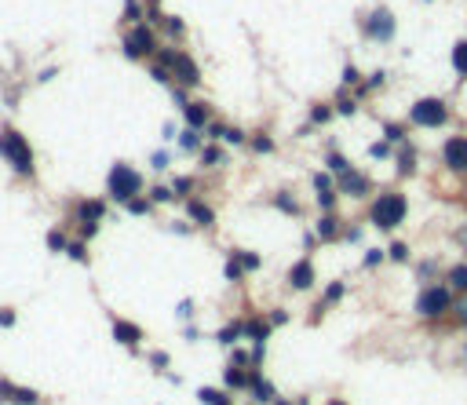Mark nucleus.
I'll return each instance as SVG.
<instances>
[{"mask_svg":"<svg viewBox=\"0 0 467 405\" xmlns=\"http://www.w3.org/2000/svg\"><path fill=\"white\" fill-rule=\"evenodd\" d=\"M0 154H4V161L15 168L18 176H33V150H30V143L18 132H11V128L0 132Z\"/></svg>","mask_w":467,"mask_h":405,"instance_id":"obj_1","label":"nucleus"},{"mask_svg":"<svg viewBox=\"0 0 467 405\" xmlns=\"http://www.w3.org/2000/svg\"><path fill=\"white\" fill-rule=\"evenodd\" d=\"M406 212H409L406 194H384V198L372 201L369 219H372V226H380V230H394L401 219H406Z\"/></svg>","mask_w":467,"mask_h":405,"instance_id":"obj_2","label":"nucleus"},{"mask_svg":"<svg viewBox=\"0 0 467 405\" xmlns=\"http://www.w3.org/2000/svg\"><path fill=\"white\" fill-rule=\"evenodd\" d=\"M106 190H110V198H114V201H124V205H128L132 198H139L142 176L135 172L132 164H114V168H110V176H106Z\"/></svg>","mask_w":467,"mask_h":405,"instance_id":"obj_3","label":"nucleus"},{"mask_svg":"<svg viewBox=\"0 0 467 405\" xmlns=\"http://www.w3.org/2000/svg\"><path fill=\"white\" fill-rule=\"evenodd\" d=\"M453 310V289L449 285H427L416 296V314L420 318H442Z\"/></svg>","mask_w":467,"mask_h":405,"instance_id":"obj_4","label":"nucleus"},{"mask_svg":"<svg viewBox=\"0 0 467 405\" xmlns=\"http://www.w3.org/2000/svg\"><path fill=\"white\" fill-rule=\"evenodd\" d=\"M445 121H449V106L442 99H420L413 106V124H420V128H442Z\"/></svg>","mask_w":467,"mask_h":405,"instance_id":"obj_5","label":"nucleus"},{"mask_svg":"<svg viewBox=\"0 0 467 405\" xmlns=\"http://www.w3.org/2000/svg\"><path fill=\"white\" fill-rule=\"evenodd\" d=\"M161 66H168V70H176L179 73V80L183 84H198L201 77H198V66H194V62H190L186 55H179V52H161Z\"/></svg>","mask_w":467,"mask_h":405,"instance_id":"obj_6","label":"nucleus"},{"mask_svg":"<svg viewBox=\"0 0 467 405\" xmlns=\"http://www.w3.org/2000/svg\"><path fill=\"white\" fill-rule=\"evenodd\" d=\"M442 161L453 168V172H467V139L463 135H453L449 143L442 146Z\"/></svg>","mask_w":467,"mask_h":405,"instance_id":"obj_7","label":"nucleus"},{"mask_svg":"<svg viewBox=\"0 0 467 405\" xmlns=\"http://www.w3.org/2000/svg\"><path fill=\"white\" fill-rule=\"evenodd\" d=\"M0 398L11 401V405H40V391H30V387H18L11 380H0Z\"/></svg>","mask_w":467,"mask_h":405,"instance_id":"obj_8","label":"nucleus"},{"mask_svg":"<svg viewBox=\"0 0 467 405\" xmlns=\"http://www.w3.org/2000/svg\"><path fill=\"white\" fill-rule=\"evenodd\" d=\"M369 186H372V183H369V176L354 172V168L336 179V190H339V194H351V198H365V194H369Z\"/></svg>","mask_w":467,"mask_h":405,"instance_id":"obj_9","label":"nucleus"},{"mask_svg":"<svg viewBox=\"0 0 467 405\" xmlns=\"http://www.w3.org/2000/svg\"><path fill=\"white\" fill-rule=\"evenodd\" d=\"M150 48H154V37H150V30H142V26H135L128 33V40H124V55H128V59H139Z\"/></svg>","mask_w":467,"mask_h":405,"instance_id":"obj_10","label":"nucleus"},{"mask_svg":"<svg viewBox=\"0 0 467 405\" xmlns=\"http://www.w3.org/2000/svg\"><path fill=\"white\" fill-rule=\"evenodd\" d=\"M365 33L376 37V40H391L394 37V18L387 11H376L372 18H365Z\"/></svg>","mask_w":467,"mask_h":405,"instance_id":"obj_11","label":"nucleus"},{"mask_svg":"<svg viewBox=\"0 0 467 405\" xmlns=\"http://www.w3.org/2000/svg\"><path fill=\"white\" fill-rule=\"evenodd\" d=\"M289 285L296 289V292H307L310 285H314V263L310 260H300L292 270H289Z\"/></svg>","mask_w":467,"mask_h":405,"instance_id":"obj_12","label":"nucleus"},{"mask_svg":"<svg viewBox=\"0 0 467 405\" xmlns=\"http://www.w3.org/2000/svg\"><path fill=\"white\" fill-rule=\"evenodd\" d=\"M114 339H117V344H124V347H135L139 339H142V329L135 322H124V318H117V322H114Z\"/></svg>","mask_w":467,"mask_h":405,"instance_id":"obj_13","label":"nucleus"},{"mask_svg":"<svg viewBox=\"0 0 467 405\" xmlns=\"http://www.w3.org/2000/svg\"><path fill=\"white\" fill-rule=\"evenodd\" d=\"M248 394L256 398V401H274V398H278V391L270 387V380L260 376V373H252V376H248Z\"/></svg>","mask_w":467,"mask_h":405,"instance_id":"obj_14","label":"nucleus"},{"mask_svg":"<svg viewBox=\"0 0 467 405\" xmlns=\"http://www.w3.org/2000/svg\"><path fill=\"white\" fill-rule=\"evenodd\" d=\"M241 336H245V339H256V344H267L270 322H260V318H252V322H241Z\"/></svg>","mask_w":467,"mask_h":405,"instance_id":"obj_15","label":"nucleus"},{"mask_svg":"<svg viewBox=\"0 0 467 405\" xmlns=\"http://www.w3.org/2000/svg\"><path fill=\"white\" fill-rule=\"evenodd\" d=\"M102 216H106V205L102 201H80L77 205V219L80 223H99Z\"/></svg>","mask_w":467,"mask_h":405,"instance_id":"obj_16","label":"nucleus"},{"mask_svg":"<svg viewBox=\"0 0 467 405\" xmlns=\"http://www.w3.org/2000/svg\"><path fill=\"white\" fill-rule=\"evenodd\" d=\"M186 216L194 219V223H201V226H212V223H216V216H212V208H208L205 201H190V205H186Z\"/></svg>","mask_w":467,"mask_h":405,"instance_id":"obj_17","label":"nucleus"},{"mask_svg":"<svg viewBox=\"0 0 467 405\" xmlns=\"http://www.w3.org/2000/svg\"><path fill=\"white\" fill-rule=\"evenodd\" d=\"M248 376L252 373H245V369H238V365H230L226 373H223V383L230 391H248Z\"/></svg>","mask_w":467,"mask_h":405,"instance_id":"obj_18","label":"nucleus"},{"mask_svg":"<svg viewBox=\"0 0 467 405\" xmlns=\"http://www.w3.org/2000/svg\"><path fill=\"white\" fill-rule=\"evenodd\" d=\"M449 289H453V296H467V263L449 270Z\"/></svg>","mask_w":467,"mask_h":405,"instance_id":"obj_19","label":"nucleus"},{"mask_svg":"<svg viewBox=\"0 0 467 405\" xmlns=\"http://www.w3.org/2000/svg\"><path fill=\"white\" fill-rule=\"evenodd\" d=\"M198 401L201 405H230V394L226 391H216V387H201L198 391Z\"/></svg>","mask_w":467,"mask_h":405,"instance_id":"obj_20","label":"nucleus"},{"mask_svg":"<svg viewBox=\"0 0 467 405\" xmlns=\"http://www.w3.org/2000/svg\"><path fill=\"white\" fill-rule=\"evenodd\" d=\"M183 114H186V124H190V128H201V124L208 121V110H205L201 102H194V106H183Z\"/></svg>","mask_w":467,"mask_h":405,"instance_id":"obj_21","label":"nucleus"},{"mask_svg":"<svg viewBox=\"0 0 467 405\" xmlns=\"http://www.w3.org/2000/svg\"><path fill=\"white\" fill-rule=\"evenodd\" d=\"M216 339H219V344H226V347H233V344L241 339V322H233V325L219 329V332H216Z\"/></svg>","mask_w":467,"mask_h":405,"instance_id":"obj_22","label":"nucleus"},{"mask_svg":"<svg viewBox=\"0 0 467 405\" xmlns=\"http://www.w3.org/2000/svg\"><path fill=\"white\" fill-rule=\"evenodd\" d=\"M453 70L460 77H467V40H460V44L453 48Z\"/></svg>","mask_w":467,"mask_h":405,"instance_id":"obj_23","label":"nucleus"},{"mask_svg":"<svg viewBox=\"0 0 467 405\" xmlns=\"http://www.w3.org/2000/svg\"><path fill=\"white\" fill-rule=\"evenodd\" d=\"M336 234H339V223H336V216H325L322 223H317V238H322V241H332Z\"/></svg>","mask_w":467,"mask_h":405,"instance_id":"obj_24","label":"nucleus"},{"mask_svg":"<svg viewBox=\"0 0 467 405\" xmlns=\"http://www.w3.org/2000/svg\"><path fill=\"white\" fill-rule=\"evenodd\" d=\"M179 146H183L186 154H190V150H198V146H201V139H198V128H186V132L179 135Z\"/></svg>","mask_w":467,"mask_h":405,"instance_id":"obj_25","label":"nucleus"},{"mask_svg":"<svg viewBox=\"0 0 467 405\" xmlns=\"http://www.w3.org/2000/svg\"><path fill=\"white\" fill-rule=\"evenodd\" d=\"M329 172H336V176H344V172H351V164H347V157H344V154H329Z\"/></svg>","mask_w":467,"mask_h":405,"instance_id":"obj_26","label":"nucleus"},{"mask_svg":"<svg viewBox=\"0 0 467 405\" xmlns=\"http://www.w3.org/2000/svg\"><path fill=\"white\" fill-rule=\"evenodd\" d=\"M453 318H456V325H463V329H467V296L453 300Z\"/></svg>","mask_w":467,"mask_h":405,"instance_id":"obj_27","label":"nucleus"},{"mask_svg":"<svg viewBox=\"0 0 467 405\" xmlns=\"http://www.w3.org/2000/svg\"><path fill=\"white\" fill-rule=\"evenodd\" d=\"M201 161L212 168V164H223V150L219 146H205V154H201Z\"/></svg>","mask_w":467,"mask_h":405,"instance_id":"obj_28","label":"nucleus"},{"mask_svg":"<svg viewBox=\"0 0 467 405\" xmlns=\"http://www.w3.org/2000/svg\"><path fill=\"white\" fill-rule=\"evenodd\" d=\"M398 172H401V176L413 172V150H409V146H406V150H401V157H398Z\"/></svg>","mask_w":467,"mask_h":405,"instance_id":"obj_29","label":"nucleus"},{"mask_svg":"<svg viewBox=\"0 0 467 405\" xmlns=\"http://www.w3.org/2000/svg\"><path fill=\"white\" fill-rule=\"evenodd\" d=\"M387 255H391V260H398V263H406V260H409V248L398 241V245H391V248H387Z\"/></svg>","mask_w":467,"mask_h":405,"instance_id":"obj_30","label":"nucleus"},{"mask_svg":"<svg viewBox=\"0 0 467 405\" xmlns=\"http://www.w3.org/2000/svg\"><path fill=\"white\" fill-rule=\"evenodd\" d=\"M384 135H387V143H401V139H406L401 124H387V128H384Z\"/></svg>","mask_w":467,"mask_h":405,"instance_id":"obj_31","label":"nucleus"},{"mask_svg":"<svg viewBox=\"0 0 467 405\" xmlns=\"http://www.w3.org/2000/svg\"><path fill=\"white\" fill-rule=\"evenodd\" d=\"M238 260H241L245 270H256L260 267V255H252V252H238Z\"/></svg>","mask_w":467,"mask_h":405,"instance_id":"obj_32","label":"nucleus"},{"mask_svg":"<svg viewBox=\"0 0 467 405\" xmlns=\"http://www.w3.org/2000/svg\"><path fill=\"white\" fill-rule=\"evenodd\" d=\"M241 274H245V267H241V260H230V263H226V278H230V282H238V278H241Z\"/></svg>","mask_w":467,"mask_h":405,"instance_id":"obj_33","label":"nucleus"},{"mask_svg":"<svg viewBox=\"0 0 467 405\" xmlns=\"http://www.w3.org/2000/svg\"><path fill=\"white\" fill-rule=\"evenodd\" d=\"M66 252H70V260H77V263H88V248H84V245H70Z\"/></svg>","mask_w":467,"mask_h":405,"instance_id":"obj_34","label":"nucleus"},{"mask_svg":"<svg viewBox=\"0 0 467 405\" xmlns=\"http://www.w3.org/2000/svg\"><path fill=\"white\" fill-rule=\"evenodd\" d=\"M317 205H322V208L329 212V208L336 205V194H332V190H317Z\"/></svg>","mask_w":467,"mask_h":405,"instance_id":"obj_35","label":"nucleus"},{"mask_svg":"<svg viewBox=\"0 0 467 405\" xmlns=\"http://www.w3.org/2000/svg\"><path fill=\"white\" fill-rule=\"evenodd\" d=\"M48 245H51L55 252H62V248H70V245H66V238H62V234H59V230H51V234H48Z\"/></svg>","mask_w":467,"mask_h":405,"instance_id":"obj_36","label":"nucleus"},{"mask_svg":"<svg viewBox=\"0 0 467 405\" xmlns=\"http://www.w3.org/2000/svg\"><path fill=\"white\" fill-rule=\"evenodd\" d=\"M339 296H344V285H339V282H332V285L325 289V303H336Z\"/></svg>","mask_w":467,"mask_h":405,"instance_id":"obj_37","label":"nucleus"},{"mask_svg":"<svg viewBox=\"0 0 467 405\" xmlns=\"http://www.w3.org/2000/svg\"><path fill=\"white\" fill-rule=\"evenodd\" d=\"M369 154H372V157H380V161H384V157H391V146H387V143H376V146H372V150H369Z\"/></svg>","mask_w":467,"mask_h":405,"instance_id":"obj_38","label":"nucleus"},{"mask_svg":"<svg viewBox=\"0 0 467 405\" xmlns=\"http://www.w3.org/2000/svg\"><path fill=\"white\" fill-rule=\"evenodd\" d=\"M150 365H154V369H168V354H164V351L150 354Z\"/></svg>","mask_w":467,"mask_h":405,"instance_id":"obj_39","label":"nucleus"},{"mask_svg":"<svg viewBox=\"0 0 467 405\" xmlns=\"http://www.w3.org/2000/svg\"><path fill=\"white\" fill-rule=\"evenodd\" d=\"M146 208H150V205L139 201V198H132V201H128V212H135V216H146Z\"/></svg>","mask_w":467,"mask_h":405,"instance_id":"obj_40","label":"nucleus"},{"mask_svg":"<svg viewBox=\"0 0 467 405\" xmlns=\"http://www.w3.org/2000/svg\"><path fill=\"white\" fill-rule=\"evenodd\" d=\"M278 205H281V208L289 212V216H296V201H292L289 194H278Z\"/></svg>","mask_w":467,"mask_h":405,"instance_id":"obj_41","label":"nucleus"},{"mask_svg":"<svg viewBox=\"0 0 467 405\" xmlns=\"http://www.w3.org/2000/svg\"><path fill=\"white\" fill-rule=\"evenodd\" d=\"M252 146H256V150H260V154H270V150H274V143H270L267 135H260V139H256V143H252Z\"/></svg>","mask_w":467,"mask_h":405,"instance_id":"obj_42","label":"nucleus"},{"mask_svg":"<svg viewBox=\"0 0 467 405\" xmlns=\"http://www.w3.org/2000/svg\"><path fill=\"white\" fill-rule=\"evenodd\" d=\"M172 194H176V190H164V186H157L150 198H154V201H172Z\"/></svg>","mask_w":467,"mask_h":405,"instance_id":"obj_43","label":"nucleus"},{"mask_svg":"<svg viewBox=\"0 0 467 405\" xmlns=\"http://www.w3.org/2000/svg\"><path fill=\"white\" fill-rule=\"evenodd\" d=\"M124 18H128V23H135V18H139V4H135V0H128V8H124Z\"/></svg>","mask_w":467,"mask_h":405,"instance_id":"obj_44","label":"nucleus"},{"mask_svg":"<svg viewBox=\"0 0 467 405\" xmlns=\"http://www.w3.org/2000/svg\"><path fill=\"white\" fill-rule=\"evenodd\" d=\"M314 186H317V190H332V179H329V176H314Z\"/></svg>","mask_w":467,"mask_h":405,"instance_id":"obj_45","label":"nucleus"},{"mask_svg":"<svg viewBox=\"0 0 467 405\" xmlns=\"http://www.w3.org/2000/svg\"><path fill=\"white\" fill-rule=\"evenodd\" d=\"M380 260H384V252H376V248H372V252H365V263H369V267H376Z\"/></svg>","mask_w":467,"mask_h":405,"instance_id":"obj_46","label":"nucleus"},{"mask_svg":"<svg viewBox=\"0 0 467 405\" xmlns=\"http://www.w3.org/2000/svg\"><path fill=\"white\" fill-rule=\"evenodd\" d=\"M168 77H172V73H168V66H154V80H161V84H164Z\"/></svg>","mask_w":467,"mask_h":405,"instance_id":"obj_47","label":"nucleus"},{"mask_svg":"<svg viewBox=\"0 0 467 405\" xmlns=\"http://www.w3.org/2000/svg\"><path fill=\"white\" fill-rule=\"evenodd\" d=\"M150 161H154V168H168V154H164V150H161V154H154Z\"/></svg>","mask_w":467,"mask_h":405,"instance_id":"obj_48","label":"nucleus"},{"mask_svg":"<svg viewBox=\"0 0 467 405\" xmlns=\"http://www.w3.org/2000/svg\"><path fill=\"white\" fill-rule=\"evenodd\" d=\"M0 325H15V310H0Z\"/></svg>","mask_w":467,"mask_h":405,"instance_id":"obj_49","label":"nucleus"},{"mask_svg":"<svg viewBox=\"0 0 467 405\" xmlns=\"http://www.w3.org/2000/svg\"><path fill=\"white\" fill-rule=\"evenodd\" d=\"M344 80H347V84H358V70L347 66V70H344Z\"/></svg>","mask_w":467,"mask_h":405,"instance_id":"obj_50","label":"nucleus"},{"mask_svg":"<svg viewBox=\"0 0 467 405\" xmlns=\"http://www.w3.org/2000/svg\"><path fill=\"white\" fill-rule=\"evenodd\" d=\"M190 186H194V183H190V179H176V194H186V190Z\"/></svg>","mask_w":467,"mask_h":405,"instance_id":"obj_51","label":"nucleus"},{"mask_svg":"<svg viewBox=\"0 0 467 405\" xmlns=\"http://www.w3.org/2000/svg\"><path fill=\"white\" fill-rule=\"evenodd\" d=\"M329 405H347V401H339V398H332V401H329Z\"/></svg>","mask_w":467,"mask_h":405,"instance_id":"obj_52","label":"nucleus"},{"mask_svg":"<svg viewBox=\"0 0 467 405\" xmlns=\"http://www.w3.org/2000/svg\"><path fill=\"white\" fill-rule=\"evenodd\" d=\"M463 358H467V347H463Z\"/></svg>","mask_w":467,"mask_h":405,"instance_id":"obj_53","label":"nucleus"}]
</instances>
